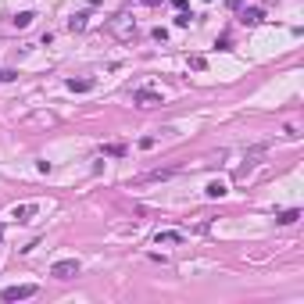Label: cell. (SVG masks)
Returning <instances> with one entry per match:
<instances>
[{
    "mask_svg": "<svg viewBox=\"0 0 304 304\" xmlns=\"http://www.w3.org/2000/svg\"><path fill=\"white\" fill-rule=\"evenodd\" d=\"M36 294H40V286H36V283H18V286L0 290V301L15 304V301H29V297H36Z\"/></svg>",
    "mask_w": 304,
    "mask_h": 304,
    "instance_id": "1",
    "label": "cell"
},
{
    "mask_svg": "<svg viewBox=\"0 0 304 304\" xmlns=\"http://www.w3.org/2000/svg\"><path fill=\"white\" fill-rule=\"evenodd\" d=\"M79 258H61V261H54L50 265V276L54 279H72V276H79Z\"/></svg>",
    "mask_w": 304,
    "mask_h": 304,
    "instance_id": "2",
    "label": "cell"
},
{
    "mask_svg": "<svg viewBox=\"0 0 304 304\" xmlns=\"http://www.w3.org/2000/svg\"><path fill=\"white\" fill-rule=\"evenodd\" d=\"M111 32H115L118 40H132L136 36V22H132L129 15H115L111 18Z\"/></svg>",
    "mask_w": 304,
    "mask_h": 304,
    "instance_id": "3",
    "label": "cell"
},
{
    "mask_svg": "<svg viewBox=\"0 0 304 304\" xmlns=\"http://www.w3.org/2000/svg\"><path fill=\"white\" fill-rule=\"evenodd\" d=\"M36 215H40V204H36V200H25V204H15V208H11V218H15L18 226H29Z\"/></svg>",
    "mask_w": 304,
    "mask_h": 304,
    "instance_id": "4",
    "label": "cell"
},
{
    "mask_svg": "<svg viewBox=\"0 0 304 304\" xmlns=\"http://www.w3.org/2000/svg\"><path fill=\"white\" fill-rule=\"evenodd\" d=\"M132 100H136V108H157L161 104V93H154V89H136Z\"/></svg>",
    "mask_w": 304,
    "mask_h": 304,
    "instance_id": "5",
    "label": "cell"
},
{
    "mask_svg": "<svg viewBox=\"0 0 304 304\" xmlns=\"http://www.w3.org/2000/svg\"><path fill=\"white\" fill-rule=\"evenodd\" d=\"M183 240H186V236L179 233V229H165V233H157V236H154V243H157V247H175V243H183Z\"/></svg>",
    "mask_w": 304,
    "mask_h": 304,
    "instance_id": "6",
    "label": "cell"
},
{
    "mask_svg": "<svg viewBox=\"0 0 304 304\" xmlns=\"http://www.w3.org/2000/svg\"><path fill=\"white\" fill-rule=\"evenodd\" d=\"M179 172V168H154V172H147V175H140L136 183H157V179H172Z\"/></svg>",
    "mask_w": 304,
    "mask_h": 304,
    "instance_id": "7",
    "label": "cell"
},
{
    "mask_svg": "<svg viewBox=\"0 0 304 304\" xmlns=\"http://www.w3.org/2000/svg\"><path fill=\"white\" fill-rule=\"evenodd\" d=\"M240 22H243V25H261V22H265V11H261V7H247L243 15H240Z\"/></svg>",
    "mask_w": 304,
    "mask_h": 304,
    "instance_id": "8",
    "label": "cell"
},
{
    "mask_svg": "<svg viewBox=\"0 0 304 304\" xmlns=\"http://www.w3.org/2000/svg\"><path fill=\"white\" fill-rule=\"evenodd\" d=\"M86 25H89V15H86V11H75V15L68 18V29H72V32H83Z\"/></svg>",
    "mask_w": 304,
    "mask_h": 304,
    "instance_id": "9",
    "label": "cell"
},
{
    "mask_svg": "<svg viewBox=\"0 0 304 304\" xmlns=\"http://www.w3.org/2000/svg\"><path fill=\"white\" fill-rule=\"evenodd\" d=\"M204 194H208V197H226V194H229V186L222 183V179H211V183L204 186Z\"/></svg>",
    "mask_w": 304,
    "mask_h": 304,
    "instance_id": "10",
    "label": "cell"
},
{
    "mask_svg": "<svg viewBox=\"0 0 304 304\" xmlns=\"http://www.w3.org/2000/svg\"><path fill=\"white\" fill-rule=\"evenodd\" d=\"M297 218H301V208H290V211H279V215H276L279 226H294Z\"/></svg>",
    "mask_w": 304,
    "mask_h": 304,
    "instance_id": "11",
    "label": "cell"
},
{
    "mask_svg": "<svg viewBox=\"0 0 304 304\" xmlns=\"http://www.w3.org/2000/svg\"><path fill=\"white\" fill-rule=\"evenodd\" d=\"M68 89L72 93H86V89H93V79H68Z\"/></svg>",
    "mask_w": 304,
    "mask_h": 304,
    "instance_id": "12",
    "label": "cell"
},
{
    "mask_svg": "<svg viewBox=\"0 0 304 304\" xmlns=\"http://www.w3.org/2000/svg\"><path fill=\"white\" fill-rule=\"evenodd\" d=\"M32 18H36L32 11H18V15L11 18V22H15V29H29V25H32Z\"/></svg>",
    "mask_w": 304,
    "mask_h": 304,
    "instance_id": "13",
    "label": "cell"
},
{
    "mask_svg": "<svg viewBox=\"0 0 304 304\" xmlns=\"http://www.w3.org/2000/svg\"><path fill=\"white\" fill-rule=\"evenodd\" d=\"M104 154H108V157H122V154H126V143H108Z\"/></svg>",
    "mask_w": 304,
    "mask_h": 304,
    "instance_id": "14",
    "label": "cell"
},
{
    "mask_svg": "<svg viewBox=\"0 0 304 304\" xmlns=\"http://www.w3.org/2000/svg\"><path fill=\"white\" fill-rule=\"evenodd\" d=\"M190 22H194V15H186V11H179V15H175V25H179V29H186Z\"/></svg>",
    "mask_w": 304,
    "mask_h": 304,
    "instance_id": "15",
    "label": "cell"
},
{
    "mask_svg": "<svg viewBox=\"0 0 304 304\" xmlns=\"http://www.w3.org/2000/svg\"><path fill=\"white\" fill-rule=\"evenodd\" d=\"M204 65H208V61L200 58V54H194V58H190V68H197V72H200V68H204Z\"/></svg>",
    "mask_w": 304,
    "mask_h": 304,
    "instance_id": "16",
    "label": "cell"
},
{
    "mask_svg": "<svg viewBox=\"0 0 304 304\" xmlns=\"http://www.w3.org/2000/svg\"><path fill=\"white\" fill-rule=\"evenodd\" d=\"M154 40H157V43H165V40H168V29L157 25V29H154Z\"/></svg>",
    "mask_w": 304,
    "mask_h": 304,
    "instance_id": "17",
    "label": "cell"
},
{
    "mask_svg": "<svg viewBox=\"0 0 304 304\" xmlns=\"http://www.w3.org/2000/svg\"><path fill=\"white\" fill-rule=\"evenodd\" d=\"M11 79H15V72H11V68H4V72H0V83H11Z\"/></svg>",
    "mask_w": 304,
    "mask_h": 304,
    "instance_id": "18",
    "label": "cell"
},
{
    "mask_svg": "<svg viewBox=\"0 0 304 304\" xmlns=\"http://www.w3.org/2000/svg\"><path fill=\"white\" fill-rule=\"evenodd\" d=\"M172 7L175 11H186V0H172Z\"/></svg>",
    "mask_w": 304,
    "mask_h": 304,
    "instance_id": "19",
    "label": "cell"
},
{
    "mask_svg": "<svg viewBox=\"0 0 304 304\" xmlns=\"http://www.w3.org/2000/svg\"><path fill=\"white\" fill-rule=\"evenodd\" d=\"M143 4H147V7H154V4H157V0H143Z\"/></svg>",
    "mask_w": 304,
    "mask_h": 304,
    "instance_id": "20",
    "label": "cell"
},
{
    "mask_svg": "<svg viewBox=\"0 0 304 304\" xmlns=\"http://www.w3.org/2000/svg\"><path fill=\"white\" fill-rule=\"evenodd\" d=\"M0 240H4V226H0Z\"/></svg>",
    "mask_w": 304,
    "mask_h": 304,
    "instance_id": "21",
    "label": "cell"
}]
</instances>
